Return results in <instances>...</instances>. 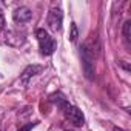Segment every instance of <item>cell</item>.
Returning <instances> with one entry per match:
<instances>
[{
	"mask_svg": "<svg viewBox=\"0 0 131 131\" xmlns=\"http://www.w3.org/2000/svg\"><path fill=\"white\" fill-rule=\"evenodd\" d=\"M65 131H73V129H65Z\"/></svg>",
	"mask_w": 131,
	"mask_h": 131,
	"instance_id": "obj_13",
	"label": "cell"
},
{
	"mask_svg": "<svg viewBox=\"0 0 131 131\" xmlns=\"http://www.w3.org/2000/svg\"><path fill=\"white\" fill-rule=\"evenodd\" d=\"M42 71H43V67H40V65H28V67L23 70V73L20 74V83L22 85H28V82L34 76H39Z\"/></svg>",
	"mask_w": 131,
	"mask_h": 131,
	"instance_id": "obj_5",
	"label": "cell"
},
{
	"mask_svg": "<svg viewBox=\"0 0 131 131\" xmlns=\"http://www.w3.org/2000/svg\"><path fill=\"white\" fill-rule=\"evenodd\" d=\"M62 20H63V14H62V9L60 8H52L49 13H48V26L52 32H57L62 29Z\"/></svg>",
	"mask_w": 131,
	"mask_h": 131,
	"instance_id": "obj_4",
	"label": "cell"
},
{
	"mask_svg": "<svg viewBox=\"0 0 131 131\" xmlns=\"http://www.w3.org/2000/svg\"><path fill=\"white\" fill-rule=\"evenodd\" d=\"M77 37H79V28H77V25L73 22L71 26H70V40H71V42H76Z\"/></svg>",
	"mask_w": 131,
	"mask_h": 131,
	"instance_id": "obj_9",
	"label": "cell"
},
{
	"mask_svg": "<svg viewBox=\"0 0 131 131\" xmlns=\"http://www.w3.org/2000/svg\"><path fill=\"white\" fill-rule=\"evenodd\" d=\"M80 57H82V67L85 77L88 80L94 79V48H90L88 43L80 46Z\"/></svg>",
	"mask_w": 131,
	"mask_h": 131,
	"instance_id": "obj_1",
	"label": "cell"
},
{
	"mask_svg": "<svg viewBox=\"0 0 131 131\" xmlns=\"http://www.w3.org/2000/svg\"><path fill=\"white\" fill-rule=\"evenodd\" d=\"M62 111H63L65 117H67L74 126H83V125H85V116H83V113H82L77 106L68 103Z\"/></svg>",
	"mask_w": 131,
	"mask_h": 131,
	"instance_id": "obj_3",
	"label": "cell"
},
{
	"mask_svg": "<svg viewBox=\"0 0 131 131\" xmlns=\"http://www.w3.org/2000/svg\"><path fill=\"white\" fill-rule=\"evenodd\" d=\"M122 34H123L125 40L129 43V42H131V20H126V22L123 23V26H122Z\"/></svg>",
	"mask_w": 131,
	"mask_h": 131,
	"instance_id": "obj_8",
	"label": "cell"
},
{
	"mask_svg": "<svg viewBox=\"0 0 131 131\" xmlns=\"http://www.w3.org/2000/svg\"><path fill=\"white\" fill-rule=\"evenodd\" d=\"M13 19L16 23H28L31 19H32V11L28 8V6H19L14 9L13 13Z\"/></svg>",
	"mask_w": 131,
	"mask_h": 131,
	"instance_id": "obj_6",
	"label": "cell"
},
{
	"mask_svg": "<svg viewBox=\"0 0 131 131\" xmlns=\"http://www.w3.org/2000/svg\"><path fill=\"white\" fill-rule=\"evenodd\" d=\"M36 125H37V122H29V123H26L25 126H22L19 131H31V129H32Z\"/></svg>",
	"mask_w": 131,
	"mask_h": 131,
	"instance_id": "obj_10",
	"label": "cell"
},
{
	"mask_svg": "<svg viewBox=\"0 0 131 131\" xmlns=\"http://www.w3.org/2000/svg\"><path fill=\"white\" fill-rule=\"evenodd\" d=\"M3 28H5V17H3L2 11H0V31H2Z\"/></svg>",
	"mask_w": 131,
	"mask_h": 131,
	"instance_id": "obj_11",
	"label": "cell"
},
{
	"mask_svg": "<svg viewBox=\"0 0 131 131\" xmlns=\"http://www.w3.org/2000/svg\"><path fill=\"white\" fill-rule=\"evenodd\" d=\"M114 131H125V129H122V128H119V126H114Z\"/></svg>",
	"mask_w": 131,
	"mask_h": 131,
	"instance_id": "obj_12",
	"label": "cell"
},
{
	"mask_svg": "<svg viewBox=\"0 0 131 131\" xmlns=\"http://www.w3.org/2000/svg\"><path fill=\"white\" fill-rule=\"evenodd\" d=\"M36 37L39 40V48H40V54L42 56H51L56 51V48H57L56 40L49 36V32L46 29L39 28L36 31Z\"/></svg>",
	"mask_w": 131,
	"mask_h": 131,
	"instance_id": "obj_2",
	"label": "cell"
},
{
	"mask_svg": "<svg viewBox=\"0 0 131 131\" xmlns=\"http://www.w3.org/2000/svg\"><path fill=\"white\" fill-rule=\"evenodd\" d=\"M49 100L52 102V103H56L60 110H63L65 106H67L68 105V100H67V97H65L62 93H54L51 97H49Z\"/></svg>",
	"mask_w": 131,
	"mask_h": 131,
	"instance_id": "obj_7",
	"label": "cell"
}]
</instances>
